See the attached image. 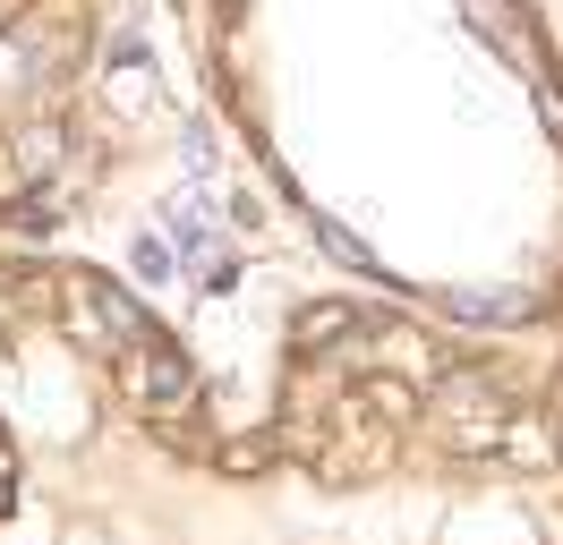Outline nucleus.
<instances>
[{"label":"nucleus","mask_w":563,"mask_h":545,"mask_svg":"<svg viewBox=\"0 0 563 545\" xmlns=\"http://www.w3.org/2000/svg\"><path fill=\"white\" fill-rule=\"evenodd\" d=\"M137 272H145V281L172 272V238H163V231H137Z\"/></svg>","instance_id":"9"},{"label":"nucleus","mask_w":563,"mask_h":545,"mask_svg":"<svg viewBox=\"0 0 563 545\" xmlns=\"http://www.w3.org/2000/svg\"><path fill=\"white\" fill-rule=\"evenodd\" d=\"M18 503V460H9V452H0V511Z\"/></svg>","instance_id":"12"},{"label":"nucleus","mask_w":563,"mask_h":545,"mask_svg":"<svg viewBox=\"0 0 563 545\" xmlns=\"http://www.w3.org/2000/svg\"><path fill=\"white\" fill-rule=\"evenodd\" d=\"M18 179H26V188L60 179V120H35V129H18Z\"/></svg>","instance_id":"5"},{"label":"nucleus","mask_w":563,"mask_h":545,"mask_svg":"<svg viewBox=\"0 0 563 545\" xmlns=\"http://www.w3.org/2000/svg\"><path fill=\"white\" fill-rule=\"evenodd\" d=\"M120 383H129V401L137 409H154V418H179V409L197 401V367L179 358L172 341L154 333V341H137L129 358H120Z\"/></svg>","instance_id":"2"},{"label":"nucleus","mask_w":563,"mask_h":545,"mask_svg":"<svg viewBox=\"0 0 563 545\" xmlns=\"http://www.w3.org/2000/svg\"><path fill=\"white\" fill-rule=\"evenodd\" d=\"M529 94H538V120H547V129L563 136V86H555V77H547V86H529Z\"/></svg>","instance_id":"11"},{"label":"nucleus","mask_w":563,"mask_h":545,"mask_svg":"<svg viewBox=\"0 0 563 545\" xmlns=\"http://www.w3.org/2000/svg\"><path fill=\"white\" fill-rule=\"evenodd\" d=\"M435 426H444L461 452H495L504 426H512V409H504V392H495L487 375H453V383L435 392Z\"/></svg>","instance_id":"3"},{"label":"nucleus","mask_w":563,"mask_h":545,"mask_svg":"<svg viewBox=\"0 0 563 545\" xmlns=\"http://www.w3.org/2000/svg\"><path fill=\"white\" fill-rule=\"evenodd\" d=\"M461 9H470V26L487 34L495 52H504V60H512V77H521V86H547V34L529 26V9L521 0H461Z\"/></svg>","instance_id":"4"},{"label":"nucleus","mask_w":563,"mask_h":545,"mask_svg":"<svg viewBox=\"0 0 563 545\" xmlns=\"http://www.w3.org/2000/svg\"><path fill=\"white\" fill-rule=\"evenodd\" d=\"M213 163H222V145H213V136L206 129H188V170H197V179H206V170Z\"/></svg>","instance_id":"10"},{"label":"nucleus","mask_w":563,"mask_h":545,"mask_svg":"<svg viewBox=\"0 0 563 545\" xmlns=\"http://www.w3.org/2000/svg\"><path fill=\"white\" fill-rule=\"evenodd\" d=\"M240 281V256L231 247H197V290H231Z\"/></svg>","instance_id":"8"},{"label":"nucleus","mask_w":563,"mask_h":545,"mask_svg":"<svg viewBox=\"0 0 563 545\" xmlns=\"http://www.w3.org/2000/svg\"><path fill=\"white\" fill-rule=\"evenodd\" d=\"M0 452H9V443H0Z\"/></svg>","instance_id":"14"},{"label":"nucleus","mask_w":563,"mask_h":545,"mask_svg":"<svg viewBox=\"0 0 563 545\" xmlns=\"http://www.w3.org/2000/svg\"><path fill=\"white\" fill-rule=\"evenodd\" d=\"M0 324H9V290H0Z\"/></svg>","instance_id":"13"},{"label":"nucleus","mask_w":563,"mask_h":545,"mask_svg":"<svg viewBox=\"0 0 563 545\" xmlns=\"http://www.w3.org/2000/svg\"><path fill=\"white\" fill-rule=\"evenodd\" d=\"M342 333H358V315H351L342 299H324V307H308V315H299V349H333Z\"/></svg>","instance_id":"6"},{"label":"nucleus","mask_w":563,"mask_h":545,"mask_svg":"<svg viewBox=\"0 0 563 545\" xmlns=\"http://www.w3.org/2000/svg\"><path fill=\"white\" fill-rule=\"evenodd\" d=\"M60 315H69V333L86 341V349H103V358H129L137 341H154L145 307L129 299L120 281H103V272H60Z\"/></svg>","instance_id":"1"},{"label":"nucleus","mask_w":563,"mask_h":545,"mask_svg":"<svg viewBox=\"0 0 563 545\" xmlns=\"http://www.w3.org/2000/svg\"><path fill=\"white\" fill-rule=\"evenodd\" d=\"M317 238H324V256H333V265H351V272H385V265H376V247H367L358 231H342V222H317Z\"/></svg>","instance_id":"7"}]
</instances>
